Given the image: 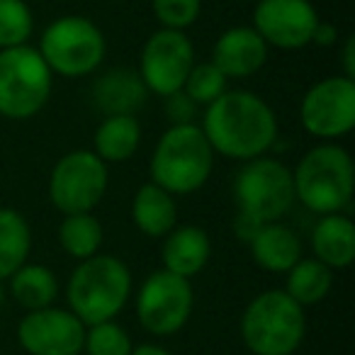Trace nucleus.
I'll list each match as a JSON object with an SVG mask.
<instances>
[{"mask_svg": "<svg viewBox=\"0 0 355 355\" xmlns=\"http://www.w3.org/2000/svg\"><path fill=\"white\" fill-rule=\"evenodd\" d=\"M200 129L214 156L246 163L266 156L272 148L277 139V117L261 95L229 88L205 107Z\"/></svg>", "mask_w": 355, "mask_h": 355, "instance_id": "1", "label": "nucleus"}, {"mask_svg": "<svg viewBox=\"0 0 355 355\" xmlns=\"http://www.w3.org/2000/svg\"><path fill=\"white\" fill-rule=\"evenodd\" d=\"M134 290L129 266L117 256L98 253L80 261L66 282V302L85 326L117 321Z\"/></svg>", "mask_w": 355, "mask_h": 355, "instance_id": "2", "label": "nucleus"}, {"mask_svg": "<svg viewBox=\"0 0 355 355\" xmlns=\"http://www.w3.org/2000/svg\"><path fill=\"white\" fill-rule=\"evenodd\" d=\"M214 151L200 124H171L156 141L148 161L151 183L173 198L205 188L214 171Z\"/></svg>", "mask_w": 355, "mask_h": 355, "instance_id": "3", "label": "nucleus"}, {"mask_svg": "<svg viewBox=\"0 0 355 355\" xmlns=\"http://www.w3.org/2000/svg\"><path fill=\"white\" fill-rule=\"evenodd\" d=\"M295 200L316 217L340 214L353 200L355 166L340 144H316L292 171Z\"/></svg>", "mask_w": 355, "mask_h": 355, "instance_id": "4", "label": "nucleus"}, {"mask_svg": "<svg viewBox=\"0 0 355 355\" xmlns=\"http://www.w3.org/2000/svg\"><path fill=\"white\" fill-rule=\"evenodd\" d=\"M239 334L251 355H295L306 336V314L285 290H266L246 304Z\"/></svg>", "mask_w": 355, "mask_h": 355, "instance_id": "5", "label": "nucleus"}, {"mask_svg": "<svg viewBox=\"0 0 355 355\" xmlns=\"http://www.w3.org/2000/svg\"><path fill=\"white\" fill-rule=\"evenodd\" d=\"M37 51L54 76L83 78L103 66L107 42L90 17L64 15L44 27Z\"/></svg>", "mask_w": 355, "mask_h": 355, "instance_id": "6", "label": "nucleus"}, {"mask_svg": "<svg viewBox=\"0 0 355 355\" xmlns=\"http://www.w3.org/2000/svg\"><path fill=\"white\" fill-rule=\"evenodd\" d=\"M54 88V73L37 46L0 49V117L22 122L46 107Z\"/></svg>", "mask_w": 355, "mask_h": 355, "instance_id": "7", "label": "nucleus"}, {"mask_svg": "<svg viewBox=\"0 0 355 355\" xmlns=\"http://www.w3.org/2000/svg\"><path fill=\"white\" fill-rule=\"evenodd\" d=\"M232 193L236 214H243L256 224L282 222V217L297 202L292 168L270 156L243 163V168L234 178Z\"/></svg>", "mask_w": 355, "mask_h": 355, "instance_id": "8", "label": "nucleus"}, {"mask_svg": "<svg viewBox=\"0 0 355 355\" xmlns=\"http://www.w3.org/2000/svg\"><path fill=\"white\" fill-rule=\"evenodd\" d=\"M110 185L107 163H103L90 148H73L54 163L49 173V202L61 214L93 212L103 202Z\"/></svg>", "mask_w": 355, "mask_h": 355, "instance_id": "9", "label": "nucleus"}, {"mask_svg": "<svg viewBox=\"0 0 355 355\" xmlns=\"http://www.w3.org/2000/svg\"><path fill=\"white\" fill-rule=\"evenodd\" d=\"M193 280L173 275L163 268L146 275L134 297L137 321L146 334L156 338H166V336H175L178 331H183L193 316Z\"/></svg>", "mask_w": 355, "mask_h": 355, "instance_id": "10", "label": "nucleus"}, {"mask_svg": "<svg viewBox=\"0 0 355 355\" xmlns=\"http://www.w3.org/2000/svg\"><path fill=\"white\" fill-rule=\"evenodd\" d=\"M300 122L309 137L336 144L355 127V80L345 76L321 78L302 95Z\"/></svg>", "mask_w": 355, "mask_h": 355, "instance_id": "11", "label": "nucleus"}, {"mask_svg": "<svg viewBox=\"0 0 355 355\" xmlns=\"http://www.w3.org/2000/svg\"><path fill=\"white\" fill-rule=\"evenodd\" d=\"M195 66V46L185 32L158 27L141 46L139 54V78L148 95L168 98L183 90L185 78Z\"/></svg>", "mask_w": 355, "mask_h": 355, "instance_id": "12", "label": "nucleus"}, {"mask_svg": "<svg viewBox=\"0 0 355 355\" xmlns=\"http://www.w3.org/2000/svg\"><path fill=\"white\" fill-rule=\"evenodd\" d=\"M15 338L27 355H83L85 324L64 306L25 311Z\"/></svg>", "mask_w": 355, "mask_h": 355, "instance_id": "13", "label": "nucleus"}, {"mask_svg": "<svg viewBox=\"0 0 355 355\" xmlns=\"http://www.w3.org/2000/svg\"><path fill=\"white\" fill-rule=\"evenodd\" d=\"M319 25V12L311 0H256L253 30L268 46L282 51L304 49Z\"/></svg>", "mask_w": 355, "mask_h": 355, "instance_id": "14", "label": "nucleus"}, {"mask_svg": "<svg viewBox=\"0 0 355 355\" xmlns=\"http://www.w3.org/2000/svg\"><path fill=\"white\" fill-rule=\"evenodd\" d=\"M270 46L263 37L251 25H236L219 35L209 61L227 76V80H246L266 66Z\"/></svg>", "mask_w": 355, "mask_h": 355, "instance_id": "15", "label": "nucleus"}, {"mask_svg": "<svg viewBox=\"0 0 355 355\" xmlns=\"http://www.w3.org/2000/svg\"><path fill=\"white\" fill-rule=\"evenodd\" d=\"M161 241L163 270L185 277V280L200 275L212 258V239L198 224H178Z\"/></svg>", "mask_w": 355, "mask_h": 355, "instance_id": "16", "label": "nucleus"}, {"mask_svg": "<svg viewBox=\"0 0 355 355\" xmlns=\"http://www.w3.org/2000/svg\"><path fill=\"white\" fill-rule=\"evenodd\" d=\"M311 253L331 270H345L355 261V224L348 214H324L309 236Z\"/></svg>", "mask_w": 355, "mask_h": 355, "instance_id": "17", "label": "nucleus"}, {"mask_svg": "<svg viewBox=\"0 0 355 355\" xmlns=\"http://www.w3.org/2000/svg\"><path fill=\"white\" fill-rule=\"evenodd\" d=\"M251 258L258 268L275 275H285L302 256V239L285 222H268L261 224L256 236L246 243Z\"/></svg>", "mask_w": 355, "mask_h": 355, "instance_id": "18", "label": "nucleus"}, {"mask_svg": "<svg viewBox=\"0 0 355 355\" xmlns=\"http://www.w3.org/2000/svg\"><path fill=\"white\" fill-rule=\"evenodd\" d=\"M90 95L95 107L105 112V117H110V114H137L146 103L148 90L137 71L110 69L95 78Z\"/></svg>", "mask_w": 355, "mask_h": 355, "instance_id": "19", "label": "nucleus"}, {"mask_svg": "<svg viewBox=\"0 0 355 355\" xmlns=\"http://www.w3.org/2000/svg\"><path fill=\"white\" fill-rule=\"evenodd\" d=\"M132 222L144 236L163 239L178 227V202L171 193L153 185L151 180L139 185L132 198Z\"/></svg>", "mask_w": 355, "mask_h": 355, "instance_id": "20", "label": "nucleus"}, {"mask_svg": "<svg viewBox=\"0 0 355 355\" xmlns=\"http://www.w3.org/2000/svg\"><path fill=\"white\" fill-rule=\"evenodd\" d=\"M141 146V122L137 114H110L98 124L90 151L103 163H124Z\"/></svg>", "mask_w": 355, "mask_h": 355, "instance_id": "21", "label": "nucleus"}, {"mask_svg": "<svg viewBox=\"0 0 355 355\" xmlns=\"http://www.w3.org/2000/svg\"><path fill=\"white\" fill-rule=\"evenodd\" d=\"M8 292L25 311H37L54 306L59 300V277L49 266L42 263H25L20 270L8 277Z\"/></svg>", "mask_w": 355, "mask_h": 355, "instance_id": "22", "label": "nucleus"}, {"mask_svg": "<svg viewBox=\"0 0 355 355\" xmlns=\"http://www.w3.org/2000/svg\"><path fill=\"white\" fill-rule=\"evenodd\" d=\"M32 229L17 209L0 207V282L30 263Z\"/></svg>", "mask_w": 355, "mask_h": 355, "instance_id": "23", "label": "nucleus"}, {"mask_svg": "<svg viewBox=\"0 0 355 355\" xmlns=\"http://www.w3.org/2000/svg\"><path fill=\"white\" fill-rule=\"evenodd\" d=\"M334 287V270L316 258H300L285 272V295L295 300L302 309L321 304Z\"/></svg>", "mask_w": 355, "mask_h": 355, "instance_id": "24", "label": "nucleus"}, {"mask_svg": "<svg viewBox=\"0 0 355 355\" xmlns=\"http://www.w3.org/2000/svg\"><path fill=\"white\" fill-rule=\"evenodd\" d=\"M105 241L103 222L93 212L83 214H66L59 224V243L71 258L76 261H88L98 256Z\"/></svg>", "mask_w": 355, "mask_h": 355, "instance_id": "25", "label": "nucleus"}, {"mask_svg": "<svg viewBox=\"0 0 355 355\" xmlns=\"http://www.w3.org/2000/svg\"><path fill=\"white\" fill-rule=\"evenodd\" d=\"M35 17L27 0H0V49L30 44Z\"/></svg>", "mask_w": 355, "mask_h": 355, "instance_id": "26", "label": "nucleus"}, {"mask_svg": "<svg viewBox=\"0 0 355 355\" xmlns=\"http://www.w3.org/2000/svg\"><path fill=\"white\" fill-rule=\"evenodd\" d=\"M229 90V80L212 61H195L193 71L188 73L183 85V93L193 100L198 107H207L217 98H222Z\"/></svg>", "mask_w": 355, "mask_h": 355, "instance_id": "27", "label": "nucleus"}, {"mask_svg": "<svg viewBox=\"0 0 355 355\" xmlns=\"http://www.w3.org/2000/svg\"><path fill=\"white\" fill-rule=\"evenodd\" d=\"M132 336L117 321L85 326V355H132Z\"/></svg>", "mask_w": 355, "mask_h": 355, "instance_id": "28", "label": "nucleus"}, {"mask_svg": "<svg viewBox=\"0 0 355 355\" xmlns=\"http://www.w3.org/2000/svg\"><path fill=\"white\" fill-rule=\"evenodd\" d=\"M151 12L161 30L185 32L198 22L202 0H151Z\"/></svg>", "mask_w": 355, "mask_h": 355, "instance_id": "29", "label": "nucleus"}, {"mask_svg": "<svg viewBox=\"0 0 355 355\" xmlns=\"http://www.w3.org/2000/svg\"><path fill=\"white\" fill-rule=\"evenodd\" d=\"M198 110L200 107L183 93V90H178V93L166 98V114H168V119H171V124H198L195 122Z\"/></svg>", "mask_w": 355, "mask_h": 355, "instance_id": "30", "label": "nucleus"}, {"mask_svg": "<svg viewBox=\"0 0 355 355\" xmlns=\"http://www.w3.org/2000/svg\"><path fill=\"white\" fill-rule=\"evenodd\" d=\"M336 42H338V27L331 25V22L319 20V25H316V30H314V37H311V44L329 49V46L336 44Z\"/></svg>", "mask_w": 355, "mask_h": 355, "instance_id": "31", "label": "nucleus"}, {"mask_svg": "<svg viewBox=\"0 0 355 355\" xmlns=\"http://www.w3.org/2000/svg\"><path fill=\"white\" fill-rule=\"evenodd\" d=\"M340 64H343V73L345 78L355 80V37L348 35L343 42V49H340Z\"/></svg>", "mask_w": 355, "mask_h": 355, "instance_id": "32", "label": "nucleus"}, {"mask_svg": "<svg viewBox=\"0 0 355 355\" xmlns=\"http://www.w3.org/2000/svg\"><path fill=\"white\" fill-rule=\"evenodd\" d=\"M261 229V224H256L253 219L243 217V214H236V219H234V234H236V239H241L243 243H248L253 236H256V232Z\"/></svg>", "mask_w": 355, "mask_h": 355, "instance_id": "33", "label": "nucleus"}, {"mask_svg": "<svg viewBox=\"0 0 355 355\" xmlns=\"http://www.w3.org/2000/svg\"><path fill=\"white\" fill-rule=\"evenodd\" d=\"M132 355H173L168 348H163L161 343H139L132 348Z\"/></svg>", "mask_w": 355, "mask_h": 355, "instance_id": "34", "label": "nucleus"}, {"mask_svg": "<svg viewBox=\"0 0 355 355\" xmlns=\"http://www.w3.org/2000/svg\"><path fill=\"white\" fill-rule=\"evenodd\" d=\"M3 302H6V287H3V282H0V306H3Z\"/></svg>", "mask_w": 355, "mask_h": 355, "instance_id": "35", "label": "nucleus"}, {"mask_svg": "<svg viewBox=\"0 0 355 355\" xmlns=\"http://www.w3.org/2000/svg\"><path fill=\"white\" fill-rule=\"evenodd\" d=\"M27 3H30V0H27ZM35 3H40V0H35Z\"/></svg>", "mask_w": 355, "mask_h": 355, "instance_id": "36", "label": "nucleus"}]
</instances>
